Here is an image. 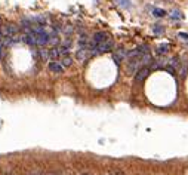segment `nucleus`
I'll return each instance as SVG.
<instances>
[{"instance_id": "nucleus-5", "label": "nucleus", "mask_w": 188, "mask_h": 175, "mask_svg": "<svg viewBox=\"0 0 188 175\" xmlns=\"http://www.w3.org/2000/svg\"><path fill=\"white\" fill-rule=\"evenodd\" d=\"M148 74H150V68H148V67H142V68H139V70L136 71L135 80H136L138 83H141V82H144V80L148 77Z\"/></svg>"}, {"instance_id": "nucleus-3", "label": "nucleus", "mask_w": 188, "mask_h": 175, "mask_svg": "<svg viewBox=\"0 0 188 175\" xmlns=\"http://www.w3.org/2000/svg\"><path fill=\"white\" fill-rule=\"evenodd\" d=\"M16 31H18V28L12 24H7V25H3V27H1V33H3L4 37H13V36L16 34Z\"/></svg>"}, {"instance_id": "nucleus-17", "label": "nucleus", "mask_w": 188, "mask_h": 175, "mask_svg": "<svg viewBox=\"0 0 188 175\" xmlns=\"http://www.w3.org/2000/svg\"><path fill=\"white\" fill-rule=\"evenodd\" d=\"M178 61H179V58H178V56H173V58L170 59V65L176 67V65H178Z\"/></svg>"}, {"instance_id": "nucleus-11", "label": "nucleus", "mask_w": 188, "mask_h": 175, "mask_svg": "<svg viewBox=\"0 0 188 175\" xmlns=\"http://www.w3.org/2000/svg\"><path fill=\"white\" fill-rule=\"evenodd\" d=\"M153 15H154V17H157V18H162V17H165V15H166V12L163 11V9L156 8V9L153 11Z\"/></svg>"}, {"instance_id": "nucleus-8", "label": "nucleus", "mask_w": 188, "mask_h": 175, "mask_svg": "<svg viewBox=\"0 0 188 175\" xmlns=\"http://www.w3.org/2000/svg\"><path fill=\"white\" fill-rule=\"evenodd\" d=\"M59 55H61V53H59L58 48H52V49L49 50V59H52V61H55Z\"/></svg>"}, {"instance_id": "nucleus-19", "label": "nucleus", "mask_w": 188, "mask_h": 175, "mask_svg": "<svg viewBox=\"0 0 188 175\" xmlns=\"http://www.w3.org/2000/svg\"><path fill=\"white\" fill-rule=\"evenodd\" d=\"M3 37H4V36H3V33H1V30H0V40H1Z\"/></svg>"}, {"instance_id": "nucleus-7", "label": "nucleus", "mask_w": 188, "mask_h": 175, "mask_svg": "<svg viewBox=\"0 0 188 175\" xmlns=\"http://www.w3.org/2000/svg\"><path fill=\"white\" fill-rule=\"evenodd\" d=\"M188 73V59L187 56L184 58V61H182V67H181V71H179V74H181V77H185Z\"/></svg>"}, {"instance_id": "nucleus-2", "label": "nucleus", "mask_w": 188, "mask_h": 175, "mask_svg": "<svg viewBox=\"0 0 188 175\" xmlns=\"http://www.w3.org/2000/svg\"><path fill=\"white\" fill-rule=\"evenodd\" d=\"M105 40H108V34H107L105 31H98V33L94 34V37H92V45H89V48H92V46L98 45V43H102V42H105Z\"/></svg>"}, {"instance_id": "nucleus-16", "label": "nucleus", "mask_w": 188, "mask_h": 175, "mask_svg": "<svg viewBox=\"0 0 188 175\" xmlns=\"http://www.w3.org/2000/svg\"><path fill=\"white\" fill-rule=\"evenodd\" d=\"M154 33H156V34H162V33H163L162 25H156V27H154Z\"/></svg>"}, {"instance_id": "nucleus-13", "label": "nucleus", "mask_w": 188, "mask_h": 175, "mask_svg": "<svg viewBox=\"0 0 188 175\" xmlns=\"http://www.w3.org/2000/svg\"><path fill=\"white\" fill-rule=\"evenodd\" d=\"M165 70L167 71V73H169V74L176 76V71H175V67H173V65H170V64H169V65H166V67H165Z\"/></svg>"}, {"instance_id": "nucleus-14", "label": "nucleus", "mask_w": 188, "mask_h": 175, "mask_svg": "<svg viewBox=\"0 0 188 175\" xmlns=\"http://www.w3.org/2000/svg\"><path fill=\"white\" fill-rule=\"evenodd\" d=\"M120 6H123V8H130V2L129 0H116Z\"/></svg>"}, {"instance_id": "nucleus-1", "label": "nucleus", "mask_w": 188, "mask_h": 175, "mask_svg": "<svg viewBox=\"0 0 188 175\" xmlns=\"http://www.w3.org/2000/svg\"><path fill=\"white\" fill-rule=\"evenodd\" d=\"M113 46H114V43H113V40H105V42H102V43H98V45H95L91 48V52H92V55H101V53H105V52H108V50L113 49Z\"/></svg>"}, {"instance_id": "nucleus-6", "label": "nucleus", "mask_w": 188, "mask_h": 175, "mask_svg": "<svg viewBox=\"0 0 188 175\" xmlns=\"http://www.w3.org/2000/svg\"><path fill=\"white\" fill-rule=\"evenodd\" d=\"M126 50L124 49H118V50H116L114 53H113V58H114V61H116V64H120L124 58H126Z\"/></svg>"}, {"instance_id": "nucleus-10", "label": "nucleus", "mask_w": 188, "mask_h": 175, "mask_svg": "<svg viewBox=\"0 0 188 175\" xmlns=\"http://www.w3.org/2000/svg\"><path fill=\"white\" fill-rule=\"evenodd\" d=\"M169 50V45L167 43H163V45H160L159 48H157V53H160V55H163Z\"/></svg>"}, {"instance_id": "nucleus-4", "label": "nucleus", "mask_w": 188, "mask_h": 175, "mask_svg": "<svg viewBox=\"0 0 188 175\" xmlns=\"http://www.w3.org/2000/svg\"><path fill=\"white\" fill-rule=\"evenodd\" d=\"M49 70L55 74H62L64 73V65L61 62H56V61H50L49 62Z\"/></svg>"}, {"instance_id": "nucleus-18", "label": "nucleus", "mask_w": 188, "mask_h": 175, "mask_svg": "<svg viewBox=\"0 0 188 175\" xmlns=\"http://www.w3.org/2000/svg\"><path fill=\"white\" fill-rule=\"evenodd\" d=\"M179 36H181V37H184L185 40H188V34H185V33H179Z\"/></svg>"}, {"instance_id": "nucleus-9", "label": "nucleus", "mask_w": 188, "mask_h": 175, "mask_svg": "<svg viewBox=\"0 0 188 175\" xmlns=\"http://www.w3.org/2000/svg\"><path fill=\"white\" fill-rule=\"evenodd\" d=\"M170 18H172V20H182L184 15H182L181 11H173V12L170 14Z\"/></svg>"}, {"instance_id": "nucleus-15", "label": "nucleus", "mask_w": 188, "mask_h": 175, "mask_svg": "<svg viewBox=\"0 0 188 175\" xmlns=\"http://www.w3.org/2000/svg\"><path fill=\"white\" fill-rule=\"evenodd\" d=\"M40 56H42L43 59H49V50H46V49L40 50Z\"/></svg>"}, {"instance_id": "nucleus-12", "label": "nucleus", "mask_w": 188, "mask_h": 175, "mask_svg": "<svg viewBox=\"0 0 188 175\" xmlns=\"http://www.w3.org/2000/svg\"><path fill=\"white\" fill-rule=\"evenodd\" d=\"M61 64H62L64 67H70L71 64H73V59H71L70 56L67 55V56H64V58H62V61H61Z\"/></svg>"}]
</instances>
